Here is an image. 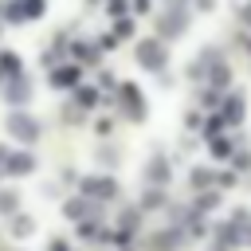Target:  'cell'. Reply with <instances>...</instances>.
I'll list each match as a JSON object with an SVG mask.
<instances>
[{
    "label": "cell",
    "instance_id": "obj_1",
    "mask_svg": "<svg viewBox=\"0 0 251 251\" xmlns=\"http://www.w3.org/2000/svg\"><path fill=\"white\" fill-rule=\"evenodd\" d=\"M8 129H12V137H20V141H35V137H39V122H31L27 114H12V118H8Z\"/></svg>",
    "mask_w": 251,
    "mask_h": 251
},
{
    "label": "cell",
    "instance_id": "obj_2",
    "mask_svg": "<svg viewBox=\"0 0 251 251\" xmlns=\"http://www.w3.org/2000/svg\"><path fill=\"white\" fill-rule=\"evenodd\" d=\"M31 169H35L31 153H8L4 157V173H12V176H27Z\"/></svg>",
    "mask_w": 251,
    "mask_h": 251
},
{
    "label": "cell",
    "instance_id": "obj_3",
    "mask_svg": "<svg viewBox=\"0 0 251 251\" xmlns=\"http://www.w3.org/2000/svg\"><path fill=\"white\" fill-rule=\"evenodd\" d=\"M137 59H141V67H161L165 63V47L161 43H141L137 47Z\"/></svg>",
    "mask_w": 251,
    "mask_h": 251
},
{
    "label": "cell",
    "instance_id": "obj_4",
    "mask_svg": "<svg viewBox=\"0 0 251 251\" xmlns=\"http://www.w3.org/2000/svg\"><path fill=\"white\" fill-rule=\"evenodd\" d=\"M82 188L94 192V196H114V180H102V176L98 180H82Z\"/></svg>",
    "mask_w": 251,
    "mask_h": 251
},
{
    "label": "cell",
    "instance_id": "obj_5",
    "mask_svg": "<svg viewBox=\"0 0 251 251\" xmlns=\"http://www.w3.org/2000/svg\"><path fill=\"white\" fill-rule=\"evenodd\" d=\"M51 82H55V86H71V82H78V71H75V67H63V71L51 75Z\"/></svg>",
    "mask_w": 251,
    "mask_h": 251
},
{
    "label": "cell",
    "instance_id": "obj_6",
    "mask_svg": "<svg viewBox=\"0 0 251 251\" xmlns=\"http://www.w3.org/2000/svg\"><path fill=\"white\" fill-rule=\"evenodd\" d=\"M31 227H35V224H31L27 216H16V220H12V235H16V239H24V235H31Z\"/></svg>",
    "mask_w": 251,
    "mask_h": 251
},
{
    "label": "cell",
    "instance_id": "obj_7",
    "mask_svg": "<svg viewBox=\"0 0 251 251\" xmlns=\"http://www.w3.org/2000/svg\"><path fill=\"white\" fill-rule=\"evenodd\" d=\"M16 208H20V196L4 188V192H0V212H16Z\"/></svg>",
    "mask_w": 251,
    "mask_h": 251
},
{
    "label": "cell",
    "instance_id": "obj_8",
    "mask_svg": "<svg viewBox=\"0 0 251 251\" xmlns=\"http://www.w3.org/2000/svg\"><path fill=\"white\" fill-rule=\"evenodd\" d=\"M165 176H169V173H165V161L157 157V161L149 165V180H165Z\"/></svg>",
    "mask_w": 251,
    "mask_h": 251
},
{
    "label": "cell",
    "instance_id": "obj_9",
    "mask_svg": "<svg viewBox=\"0 0 251 251\" xmlns=\"http://www.w3.org/2000/svg\"><path fill=\"white\" fill-rule=\"evenodd\" d=\"M8 98H12V102H16V98H20V102H24V98H27V86H24V82H20V86H16V82H12V86H8Z\"/></svg>",
    "mask_w": 251,
    "mask_h": 251
},
{
    "label": "cell",
    "instance_id": "obj_10",
    "mask_svg": "<svg viewBox=\"0 0 251 251\" xmlns=\"http://www.w3.org/2000/svg\"><path fill=\"white\" fill-rule=\"evenodd\" d=\"M82 212H86L82 200H71V204H67V216H82Z\"/></svg>",
    "mask_w": 251,
    "mask_h": 251
}]
</instances>
